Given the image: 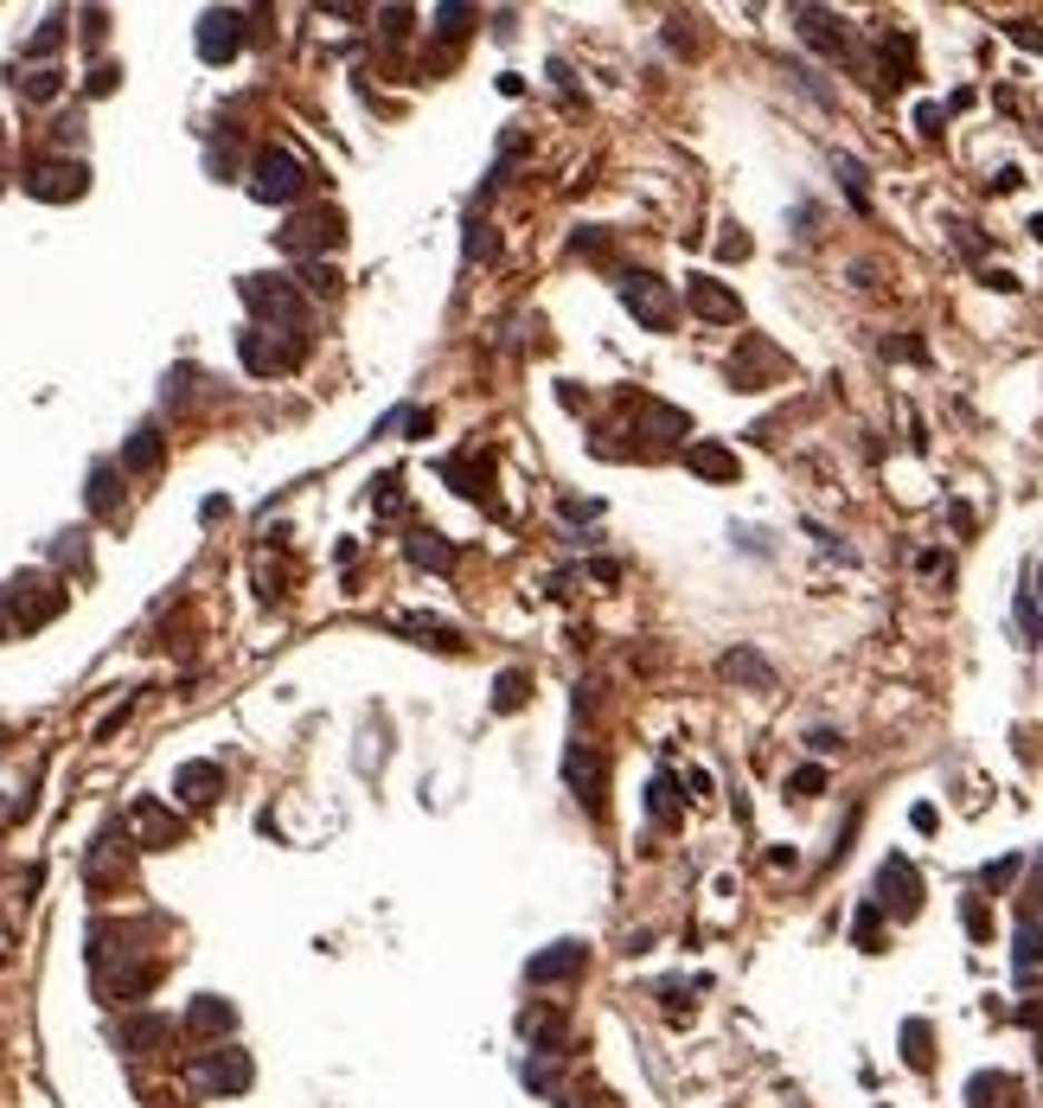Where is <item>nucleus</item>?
<instances>
[{
    "label": "nucleus",
    "mask_w": 1043,
    "mask_h": 1108,
    "mask_svg": "<svg viewBox=\"0 0 1043 1108\" xmlns=\"http://www.w3.org/2000/svg\"><path fill=\"white\" fill-rule=\"evenodd\" d=\"M493 251H500V237H486V225L474 218V225H468V263H486Z\"/></svg>",
    "instance_id": "2f4dec72"
},
{
    "label": "nucleus",
    "mask_w": 1043,
    "mask_h": 1108,
    "mask_svg": "<svg viewBox=\"0 0 1043 1108\" xmlns=\"http://www.w3.org/2000/svg\"><path fill=\"white\" fill-rule=\"evenodd\" d=\"M193 46H199L205 65H230V58L244 52V13H237V7H211V13H199Z\"/></svg>",
    "instance_id": "1a4fd4ad"
},
{
    "label": "nucleus",
    "mask_w": 1043,
    "mask_h": 1108,
    "mask_svg": "<svg viewBox=\"0 0 1043 1108\" xmlns=\"http://www.w3.org/2000/svg\"><path fill=\"white\" fill-rule=\"evenodd\" d=\"M116 1038H122V1051L154 1057L160 1045H174V1019H167V1012H135V1019H128V1026L116 1031Z\"/></svg>",
    "instance_id": "2eb2a0df"
},
{
    "label": "nucleus",
    "mask_w": 1043,
    "mask_h": 1108,
    "mask_svg": "<svg viewBox=\"0 0 1043 1108\" xmlns=\"http://www.w3.org/2000/svg\"><path fill=\"white\" fill-rule=\"evenodd\" d=\"M621 302H628V314H634L640 327H653V334H666V327L679 321L672 288H666L660 276H640V269H628V276H621Z\"/></svg>",
    "instance_id": "39448f33"
},
{
    "label": "nucleus",
    "mask_w": 1043,
    "mask_h": 1108,
    "mask_svg": "<svg viewBox=\"0 0 1043 1108\" xmlns=\"http://www.w3.org/2000/svg\"><path fill=\"white\" fill-rule=\"evenodd\" d=\"M819 788H826V769H794V775H788V795H794V801H800V795H819Z\"/></svg>",
    "instance_id": "72a5a7b5"
},
{
    "label": "nucleus",
    "mask_w": 1043,
    "mask_h": 1108,
    "mask_svg": "<svg viewBox=\"0 0 1043 1108\" xmlns=\"http://www.w3.org/2000/svg\"><path fill=\"white\" fill-rule=\"evenodd\" d=\"M116 78H122L116 65H97V71H90V97H109V90H116Z\"/></svg>",
    "instance_id": "58836bf2"
},
{
    "label": "nucleus",
    "mask_w": 1043,
    "mask_h": 1108,
    "mask_svg": "<svg viewBox=\"0 0 1043 1108\" xmlns=\"http://www.w3.org/2000/svg\"><path fill=\"white\" fill-rule=\"evenodd\" d=\"M877 910H891V916H916L922 910V872L909 859H884L877 865Z\"/></svg>",
    "instance_id": "9d476101"
},
{
    "label": "nucleus",
    "mask_w": 1043,
    "mask_h": 1108,
    "mask_svg": "<svg viewBox=\"0 0 1043 1108\" xmlns=\"http://www.w3.org/2000/svg\"><path fill=\"white\" fill-rule=\"evenodd\" d=\"M237 360H244L250 379H276V372H288L302 360V346H288V334H276V327H244L237 334Z\"/></svg>",
    "instance_id": "0eeeda50"
},
{
    "label": "nucleus",
    "mask_w": 1043,
    "mask_h": 1108,
    "mask_svg": "<svg viewBox=\"0 0 1043 1108\" xmlns=\"http://www.w3.org/2000/svg\"><path fill=\"white\" fill-rule=\"evenodd\" d=\"M583 968H589L583 942H551V949H538L532 961H525V980H538V987H558V980H583Z\"/></svg>",
    "instance_id": "9b49d317"
},
{
    "label": "nucleus",
    "mask_w": 1043,
    "mask_h": 1108,
    "mask_svg": "<svg viewBox=\"0 0 1043 1108\" xmlns=\"http://www.w3.org/2000/svg\"><path fill=\"white\" fill-rule=\"evenodd\" d=\"M116 859H122V840H116V826H109V833H97V846H90V859H83V877L102 891L109 872H116Z\"/></svg>",
    "instance_id": "a878e982"
},
{
    "label": "nucleus",
    "mask_w": 1043,
    "mask_h": 1108,
    "mask_svg": "<svg viewBox=\"0 0 1043 1108\" xmlns=\"http://www.w3.org/2000/svg\"><path fill=\"white\" fill-rule=\"evenodd\" d=\"M128 826H135V846H148V852L179 846V833H186V826H179V814H167V807H160V801H148V795L128 807Z\"/></svg>",
    "instance_id": "f8f14e48"
},
{
    "label": "nucleus",
    "mask_w": 1043,
    "mask_h": 1108,
    "mask_svg": "<svg viewBox=\"0 0 1043 1108\" xmlns=\"http://www.w3.org/2000/svg\"><path fill=\"white\" fill-rule=\"evenodd\" d=\"M237 295H244V308L256 314V327H302L307 321V302H302V288L288 283V276H244L237 283Z\"/></svg>",
    "instance_id": "f257e3e1"
},
{
    "label": "nucleus",
    "mask_w": 1043,
    "mask_h": 1108,
    "mask_svg": "<svg viewBox=\"0 0 1043 1108\" xmlns=\"http://www.w3.org/2000/svg\"><path fill=\"white\" fill-rule=\"evenodd\" d=\"M160 462H167V437H160L154 423L128 430V442H122V474H154Z\"/></svg>",
    "instance_id": "6ab92c4d"
},
{
    "label": "nucleus",
    "mask_w": 1043,
    "mask_h": 1108,
    "mask_svg": "<svg viewBox=\"0 0 1043 1108\" xmlns=\"http://www.w3.org/2000/svg\"><path fill=\"white\" fill-rule=\"evenodd\" d=\"M794 27H800V39H807V46H819L826 58H845V52H852V39L839 32V20H833L826 7H800V13H794Z\"/></svg>",
    "instance_id": "f3484780"
},
{
    "label": "nucleus",
    "mask_w": 1043,
    "mask_h": 1108,
    "mask_svg": "<svg viewBox=\"0 0 1043 1108\" xmlns=\"http://www.w3.org/2000/svg\"><path fill=\"white\" fill-rule=\"evenodd\" d=\"M186 1082L199 1096H244L256 1082V1063H250V1051H199L186 1063Z\"/></svg>",
    "instance_id": "7ed1b4c3"
},
{
    "label": "nucleus",
    "mask_w": 1043,
    "mask_h": 1108,
    "mask_svg": "<svg viewBox=\"0 0 1043 1108\" xmlns=\"http://www.w3.org/2000/svg\"><path fill=\"white\" fill-rule=\"evenodd\" d=\"M13 84H20L26 104H51V97L65 90V71H51V65H46V71H26V78H13Z\"/></svg>",
    "instance_id": "cd10ccee"
},
{
    "label": "nucleus",
    "mask_w": 1043,
    "mask_h": 1108,
    "mask_svg": "<svg viewBox=\"0 0 1043 1108\" xmlns=\"http://www.w3.org/2000/svg\"><path fill=\"white\" fill-rule=\"evenodd\" d=\"M378 20H384V39H404L410 32V7H384Z\"/></svg>",
    "instance_id": "4c0bfd02"
},
{
    "label": "nucleus",
    "mask_w": 1043,
    "mask_h": 1108,
    "mask_svg": "<svg viewBox=\"0 0 1043 1108\" xmlns=\"http://www.w3.org/2000/svg\"><path fill=\"white\" fill-rule=\"evenodd\" d=\"M307 193V167L288 148H263V155L250 160V199H263V206H295Z\"/></svg>",
    "instance_id": "f03ea898"
},
{
    "label": "nucleus",
    "mask_w": 1043,
    "mask_h": 1108,
    "mask_svg": "<svg viewBox=\"0 0 1043 1108\" xmlns=\"http://www.w3.org/2000/svg\"><path fill=\"white\" fill-rule=\"evenodd\" d=\"M51 135H58V148H71L77 135H83V116H58V122H51Z\"/></svg>",
    "instance_id": "ea45409f"
},
{
    "label": "nucleus",
    "mask_w": 1043,
    "mask_h": 1108,
    "mask_svg": "<svg viewBox=\"0 0 1043 1108\" xmlns=\"http://www.w3.org/2000/svg\"><path fill=\"white\" fill-rule=\"evenodd\" d=\"M686 302H691V314L698 321H742V302H737V288H724L717 276H691V288H686Z\"/></svg>",
    "instance_id": "4468645a"
},
{
    "label": "nucleus",
    "mask_w": 1043,
    "mask_h": 1108,
    "mask_svg": "<svg viewBox=\"0 0 1043 1108\" xmlns=\"http://www.w3.org/2000/svg\"><path fill=\"white\" fill-rule=\"evenodd\" d=\"M225 513H230V500H225V493H211V500L199 507V519H205V526H211V519H225Z\"/></svg>",
    "instance_id": "79ce46f5"
},
{
    "label": "nucleus",
    "mask_w": 1043,
    "mask_h": 1108,
    "mask_svg": "<svg viewBox=\"0 0 1043 1108\" xmlns=\"http://www.w3.org/2000/svg\"><path fill=\"white\" fill-rule=\"evenodd\" d=\"M340 237H346V218H340V212H333V206H307V212H295V218L276 232V244L288 251V257L314 263L321 251H333Z\"/></svg>",
    "instance_id": "20e7f679"
},
{
    "label": "nucleus",
    "mask_w": 1043,
    "mask_h": 1108,
    "mask_svg": "<svg viewBox=\"0 0 1043 1108\" xmlns=\"http://www.w3.org/2000/svg\"><path fill=\"white\" fill-rule=\"evenodd\" d=\"M404 551H410V565H416V570H449V565H455V545L435 539V532H423V526L404 539Z\"/></svg>",
    "instance_id": "5701e85b"
},
{
    "label": "nucleus",
    "mask_w": 1043,
    "mask_h": 1108,
    "mask_svg": "<svg viewBox=\"0 0 1043 1108\" xmlns=\"http://www.w3.org/2000/svg\"><path fill=\"white\" fill-rule=\"evenodd\" d=\"M20 186L32 193V199H46V206H65V199H83L90 167H83V160H32Z\"/></svg>",
    "instance_id": "6e6552de"
},
{
    "label": "nucleus",
    "mask_w": 1043,
    "mask_h": 1108,
    "mask_svg": "<svg viewBox=\"0 0 1043 1108\" xmlns=\"http://www.w3.org/2000/svg\"><path fill=\"white\" fill-rule=\"evenodd\" d=\"M525 698H532V673L525 667H506L493 679V712H525Z\"/></svg>",
    "instance_id": "393cba45"
},
{
    "label": "nucleus",
    "mask_w": 1043,
    "mask_h": 1108,
    "mask_svg": "<svg viewBox=\"0 0 1043 1108\" xmlns=\"http://www.w3.org/2000/svg\"><path fill=\"white\" fill-rule=\"evenodd\" d=\"M179 1031H186V1038H230V1031H237V1006L218 1000V993H199V1000L186 1006Z\"/></svg>",
    "instance_id": "ddd939ff"
},
{
    "label": "nucleus",
    "mask_w": 1043,
    "mask_h": 1108,
    "mask_svg": "<svg viewBox=\"0 0 1043 1108\" xmlns=\"http://www.w3.org/2000/svg\"><path fill=\"white\" fill-rule=\"evenodd\" d=\"M833 167H839V186H845V199H852V206H865V167H858V160H852V155H839V160H833Z\"/></svg>",
    "instance_id": "7c9ffc66"
},
{
    "label": "nucleus",
    "mask_w": 1043,
    "mask_h": 1108,
    "mask_svg": "<svg viewBox=\"0 0 1043 1108\" xmlns=\"http://www.w3.org/2000/svg\"><path fill=\"white\" fill-rule=\"evenodd\" d=\"M58 39H65V13H51L46 27L32 32V52H39V58H46V52H58Z\"/></svg>",
    "instance_id": "473e14b6"
},
{
    "label": "nucleus",
    "mask_w": 1043,
    "mask_h": 1108,
    "mask_svg": "<svg viewBox=\"0 0 1043 1108\" xmlns=\"http://www.w3.org/2000/svg\"><path fill=\"white\" fill-rule=\"evenodd\" d=\"M717 673H724V679H742V686H762V693L775 686V667H768L756 647H730V654L717 660Z\"/></svg>",
    "instance_id": "412c9836"
},
{
    "label": "nucleus",
    "mask_w": 1043,
    "mask_h": 1108,
    "mask_svg": "<svg viewBox=\"0 0 1043 1108\" xmlns=\"http://www.w3.org/2000/svg\"><path fill=\"white\" fill-rule=\"evenodd\" d=\"M563 782H570V795L602 821V807H609V769H602V756H596L583 737H570V749H563Z\"/></svg>",
    "instance_id": "423d86ee"
},
{
    "label": "nucleus",
    "mask_w": 1043,
    "mask_h": 1108,
    "mask_svg": "<svg viewBox=\"0 0 1043 1108\" xmlns=\"http://www.w3.org/2000/svg\"><path fill=\"white\" fill-rule=\"evenodd\" d=\"M1019 877V859H998V865H986V884H1012Z\"/></svg>",
    "instance_id": "a19ab883"
},
{
    "label": "nucleus",
    "mask_w": 1043,
    "mask_h": 1108,
    "mask_svg": "<svg viewBox=\"0 0 1043 1108\" xmlns=\"http://www.w3.org/2000/svg\"><path fill=\"white\" fill-rule=\"evenodd\" d=\"M397 628H410V635H423V647H449V654L461 647V635L449 628V621H435V616H397Z\"/></svg>",
    "instance_id": "bb28decb"
},
{
    "label": "nucleus",
    "mask_w": 1043,
    "mask_h": 1108,
    "mask_svg": "<svg viewBox=\"0 0 1043 1108\" xmlns=\"http://www.w3.org/2000/svg\"><path fill=\"white\" fill-rule=\"evenodd\" d=\"M903 1045H909L903 1057H909L916 1070H928V1063H935V1031L922 1026V1019H909V1026H903Z\"/></svg>",
    "instance_id": "c85d7f7f"
},
{
    "label": "nucleus",
    "mask_w": 1043,
    "mask_h": 1108,
    "mask_svg": "<svg viewBox=\"0 0 1043 1108\" xmlns=\"http://www.w3.org/2000/svg\"><path fill=\"white\" fill-rule=\"evenodd\" d=\"M442 474H449V481H455V493H468V500H481V493H486V455H481V449L449 455V462H442Z\"/></svg>",
    "instance_id": "4be33fe9"
},
{
    "label": "nucleus",
    "mask_w": 1043,
    "mask_h": 1108,
    "mask_svg": "<svg viewBox=\"0 0 1043 1108\" xmlns=\"http://www.w3.org/2000/svg\"><path fill=\"white\" fill-rule=\"evenodd\" d=\"M83 500H90V513H97V519H116V507H122V462H97V468H90V488H83Z\"/></svg>",
    "instance_id": "aec40b11"
},
{
    "label": "nucleus",
    "mask_w": 1043,
    "mask_h": 1108,
    "mask_svg": "<svg viewBox=\"0 0 1043 1108\" xmlns=\"http://www.w3.org/2000/svg\"><path fill=\"white\" fill-rule=\"evenodd\" d=\"M174 795L193 801V807H205V801L225 795V769H218V763H179L174 769Z\"/></svg>",
    "instance_id": "dca6fc26"
},
{
    "label": "nucleus",
    "mask_w": 1043,
    "mask_h": 1108,
    "mask_svg": "<svg viewBox=\"0 0 1043 1108\" xmlns=\"http://www.w3.org/2000/svg\"><path fill=\"white\" fill-rule=\"evenodd\" d=\"M468 27H474V7H435V32L442 39H461Z\"/></svg>",
    "instance_id": "c756f323"
},
{
    "label": "nucleus",
    "mask_w": 1043,
    "mask_h": 1108,
    "mask_svg": "<svg viewBox=\"0 0 1043 1108\" xmlns=\"http://www.w3.org/2000/svg\"><path fill=\"white\" fill-rule=\"evenodd\" d=\"M640 807H647V821L653 826H679V788H672V775H653Z\"/></svg>",
    "instance_id": "b1692460"
},
{
    "label": "nucleus",
    "mask_w": 1043,
    "mask_h": 1108,
    "mask_svg": "<svg viewBox=\"0 0 1043 1108\" xmlns=\"http://www.w3.org/2000/svg\"><path fill=\"white\" fill-rule=\"evenodd\" d=\"M51 558H65V565H83V558H90V551H83V532H58Z\"/></svg>",
    "instance_id": "f704fd0d"
},
{
    "label": "nucleus",
    "mask_w": 1043,
    "mask_h": 1108,
    "mask_svg": "<svg viewBox=\"0 0 1043 1108\" xmlns=\"http://www.w3.org/2000/svg\"><path fill=\"white\" fill-rule=\"evenodd\" d=\"M302 276H307V288H314V295H333V288H340V276H333L327 263H302Z\"/></svg>",
    "instance_id": "c9c22d12"
},
{
    "label": "nucleus",
    "mask_w": 1043,
    "mask_h": 1108,
    "mask_svg": "<svg viewBox=\"0 0 1043 1108\" xmlns=\"http://www.w3.org/2000/svg\"><path fill=\"white\" fill-rule=\"evenodd\" d=\"M852 929H858V942H865V949H877V903H858V923H852Z\"/></svg>",
    "instance_id": "e433bc0d"
},
{
    "label": "nucleus",
    "mask_w": 1043,
    "mask_h": 1108,
    "mask_svg": "<svg viewBox=\"0 0 1043 1108\" xmlns=\"http://www.w3.org/2000/svg\"><path fill=\"white\" fill-rule=\"evenodd\" d=\"M686 468L698 474V481H717V488L737 481V455H730L724 442H686Z\"/></svg>",
    "instance_id": "a211bd4d"
}]
</instances>
